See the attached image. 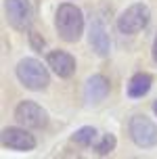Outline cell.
<instances>
[{
	"label": "cell",
	"instance_id": "cell-4",
	"mask_svg": "<svg viewBox=\"0 0 157 159\" xmlns=\"http://www.w3.org/2000/svg\"><path fill=\"white\" fill-rule=\"evenodd\" d=\"M128 134L132 138V143L141 149H153L157 147V124L151 117L136 113L130 117L128 124Z\"/></svg>",
	"mask_w": 157,
	"mask_h": 159
},
{
	"label": "cell",
	"instance_id": "cell-1",
	"mask_svg": "<svg viewBox=\"0 0 157 159\" xmlns=\"http://www.w3.org/2000/svg\"><path fill=\"white\" fill-rule=\"evenodd\" d=\"M55 27L63 42H78L84 34V13L71 2H63L57 7L55 13Z\"/></svg>",
	"mask_w": 157,
	"mask_h": 159
},
{
	"label": "cell",
	"instance_id": "cell-3",
	"mask_svg": "<svg viewBox=\"0 0 157 159\" xmlns=\"http://www.w3.org/2000/svg\"><path fill=\"white\" fill-rule=\"evenodd\" d=\"M151 21V8L142 2H134L130 7H126L118 15V32L126 36H134V34L142 32Z\"/></svg>",
	"mask_w": 157,
	"mask_h": 159
},
{
	"label": "cell",
	"instance_id": "cell-6",
	"mask_svg": "<svg viewBox=\"0 0 157 159\" xmlns=\"http://www.w3.org/2000/svg\"><path fill=\"white\" fill-rule=\"evenodd\" d=\"M4 15L8 25L17 32H30L34 21V8L30 0H4Z\"/></svg>",
	"mask_w": 157,
	"mask_h": 159
},
{
	"label": "cell",
	"instance_id": "cell-2",
	"mask_svg": "<svg viewBox=\"0 0 157 159\" xmlns=\"http://www.w3.org/2000/svg\"><path fill=\"white\" fill-rule=\"evenodd\" d=\"M17 80L21 82V86L34 92L46 90L50 84V73H48V65H44L36 57H23L15 67Z\"/></svg>",
	"mask_w": 157,
	"mask_h": 159
},
{
	"label": "cell",
	"instance_id": "cell-9",
	"mask_svg": "<svg viewBox=\"0 0 157 159\" xmlns=\"http://www.w3.org/2000/svg\"><path fill=\"white\" fill-rule=\"evenodd\" d=\"M88 44L99 57H107L111 52V40H109V34H107V25L103 23L101 17H94L90 21Z\"/></svg>",
	"mask_w": 157,
	"mask_h": 159
},
{
	"label": "cell",
	"instance_id": "cell-11",
	"mask_svg": "<svg viewBox=\"0 0 157 159\" xmlns=\"http://www.w3.org/2000/svg\"><path fill=\"white\" fill-rule=\"evenodd\" d=\"M151 86H153V75L147 71H138L130 78L128 86H126V94H128V98H142L151 90Z\"/></svg>",
	"mask_w": 157,
	"mask_h": 159
},
{
	"label": "cell",
	"instance_id": "cell-7",
	"mask_svg": "<svg viewBox=\"0 0 157 159\" xmlns=\"http://www.w3.org/2000/svg\"><path fill=\"white\" fill-rule=\"evenodd\" d=\"M111 92V82L107 75L103 73H92L90 78L84 82L82 88V101L86 107H99V105L109 96Z\"/></svg>",
	"mask_w": 157,
	"mask_h": 159
},
{
	"label": "cell",
	"instance_id": "cell-10",
	"mask_svg": "<svg viewBox=\"0 0 157 159\" xmlns=\"http://www.w3.org/2000/svg\"><path fill=\"white\" fill-rule=\"evenodd\" d=\"M46 65L57 78H63V80L71 78V75L76 73V59H73L69 52L59 50V48H57V50H50L46 55Z\"/></svg>",
	"mask_w": 157,
	"mask_h": 159
},
{
	"label": "cell",
	"instance_id": "cell-5",
	"mask_svg": "<svg viewBox=\"0 0 157 159\" xmlns=\"http://www.w3.org/2000/svg\"><path fill=\"white\" fill-rule=\"evenodd\" d=\"M15 121L27 130H44L48 126V113L34 101H21L15 107Z\"/></svg>",
	"mask_w": 157,
	"mask_h": 159
},
{
	"label": "cell",
	"instance_id": "cell-8",
	"mask_svg": "<svg viewBox=\"0 0 157 159\" xmlns=\"http://www.w3.org/2000/svg\"><path fill=\"white\" fill-rule=\"evenodd\" d=\"M2 144L7 149H13V151H34L36 149V138L34 134L27 132V128L23 126H11L2 130Z\"/></svg>",
	"mask_w": 157,
	"mask_h": 159
},
{
	"label": "cell",
	"instance_id": "cell-12",
	"mask_svg": "<svg viewBox=\"0 0 157 159\" xmlns=\"http://www.w3.org/2000/svg\"><path fill=\"white\" fill-rule=\"evenodd\" d=\"M96 134H99V130L94 126H82L71 134V143H76L78 147H92Z\"/></svg>",
	"mask_w": 157,
	"mask_h": 159
},
{
	"label": "cell",
	"instance_id": "cell-15",
	"mask_svg": "<svg viewBox=\"0 0 157 159\" xmlns=\"http://www.w3.org/2000/svg\"><path fill=\"white\" fill-rule=\"evenodd\" d=\"M151 57H153V61L157 63V36H155V40H153V48H151Z\"/></svg>",
	"mask_w": 157,
	"mask_h": 159
},
{
	"label": "cell",
	"instance_id": "cell-16",
	"mask_svg": "<svg viewBox=\"0 0 157 159\" xmlns=\"http://www.w3.org/2000/svg\"><path fill=\"white\" fill-rule=\"evenodd\" d=\"M153 111H155V115H157V98L153 101Z\"/></svg>",
	"mask_w": 157,
	"mask_h": 159
},
{
	"label": "cell",
	"instance_id": "cell-13",
	"mask_svg": "<svg viewBox=\"0 0 157 159\" xmlns=\"http://www.w3.org/2000/svg\"><path fill=\"white\" fill-rule=\"evenodd\" d=\"M115 144H118V138L111 134V132H107V134H103L99 140H94L92 151H94V155L105 157V155H109V153L115 151Z\"/></svg>",
	"mask_w": 157,
	"mask_h": 159
},
{
	"label": "cell",
	"instance_id": "cell-14",
	"mask_svg": "<svg viewBox=\"0 0 157 159\" xmlns=\"http://www.w3.org/2000/svg\"><path fill=\"white\" fill-rule=\"evenodd\" d=\"M30 46L36 50V52H42L44 48H46V40L42 38V34L40 32H36V30H30Z\"/></svg>",
	"mask_w": 157,
	"mask_h": 159
}]
</instances>
